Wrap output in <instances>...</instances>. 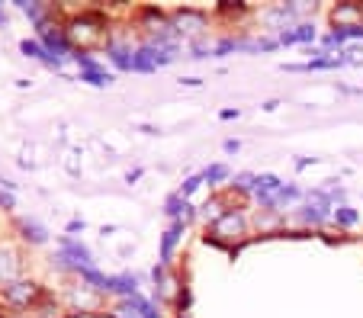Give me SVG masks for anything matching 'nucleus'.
Listing matches in <instances>:
<instances>
[{
  "mask_svg": "<svg viewBox=\"0 0 363 318\" xmlns=\"http://www.w3.org/2000/svg\"><path fill=\"white\" fill-rule=\"evenodd\" d=\"M65 35H68V42L74 45V52H81V49L87 52L90 45L103 42V35H106V23H103L96 13H81V16H74V20H68Z\"/></svg>",
  "mask_w": 363,
  "mask_h": 318,
  "instance_id": "f257e3e1",
  "label": "nucleus"
},
{
  "mask_svg": "<svg viewBox=\"0 0 363 318\" xmlns=\"http://www.w3.org/2000/svg\"><path fill=\"white\" fill-rule=\"evenodd\" d=\"M39 42L45 45L48 55L58 58V62L74 58V45H71L68 35H65V26H48V23H39Z\"/></svg>",
  "mask_w": 363,
  "mask_h": 318,
  "instance_id": "f03ea898",
  "label": "nucleus"
},
{
  "mask_svg": "<svg viewBox=\"0 0 363 318\" xmlns=\"http://www.w3.org/2000/svg\"><path fill=\"white\" fill-rule=\"evenodd\" d=\"M209 238L213 242H241L245 238V219L238 212H225L209 225Z\"/></svg>",
  "mask_w": 363,
  "mask_h": 318,
  "instance_id": "7ed1b4c3",
  "label": "nucleus"
},
{
  "mask_svg": "<svg viewBox=\"0 0 363 318\" xmlns=\"http://www.w3.org/2000/svg\"><path fill=\"white\" fill-rule=\"evenodd\" d=\"M39 296H42V286L33 283V280H13V283L4 286V299L10 305H20V309H29Z\"/></svg>",
  "mask_w": 363,
  "mask_h": 318,
  "instance_id": "20e7f679",
  "label": "nucleus"
},
{
  "mask_svg": "<svg viewBox=\"0 0 363 318\" xmlns=\"http://www.w3.org/2000/svg\"><path fill=\"white\" fill-rule=\"evenodd\" d=\"M331 23L337 29H354V26H363V4H337L331 10Z\"/></svg>",
  "mask_w": 363,
  "mask_h": 318,
  "instance_id": "39448f33",
  "label": "nucleus"
},
{
  "mask_svg": "<svg viewBox=\"0 0 363 318\" xmlns=\"http://www.w3.org/2000/svg\"><path fill=\"white\" fill-rule=\"evenodd\" d=\"M174 29L180 35H199L206 29V16L199 10H180V13H174Z\"/></svg>",
  "mask_w": 363,
  "mask_h": 318,
  "instance_id": "423d86ee",
  "label": "nucleus"
},
{
  "mask_svg": "<svg viewBox=\"0 0 363 318\" xmlns=\"http://www.w3.org/2000/svg\"><path fill=\"white\" fill-rule=\"evenodd\" d=\"M277 42L280 45H308V42H315V26L302 23V26L283 29V33H277Z\"/></svg>",
  "mask_w": 363,
  "mask_h": 318,
  "instance_id": "0eeeda50",
  "label": "nucleus"
},
{
  "mask_svg": "<svg viewBox=\"0 0 363 318\" xmlns=\"http://www.w3.org/2000/svg\"><path fill=\"white\" fill-rule=\"evenodd\" d=\"M20 49H23V55H26V58H35V62L48 64V68H55V71H62V64H65V62H58V58L48 55L45 45H42L39 39H23V42H20Z\"/></svg>",
  "mask_w": 363,
  "mask_h": 318,
  "instance_id": "6e6552de",
  "label": "nucleus"
},
{
  "mask_svg": "<svg viewBox=\"0 0 363 318\" xmlns=\"http://www.w3.org/2000/svg\"><path fill=\"white\" fill-rule=\"evenodd\" d=\"M184 229H186V222H171V229L161 235V263H171L174 257V248H177V242L184 238Z\"/></svg>",
  "mask_w": 363,
  "mask_h": 318,
  "instance_id": "1a4fd4ad",
  "label": "nucleus"
},
{
  "mask_svg": "<svg viewBox=\"0 0 363 318\" xmlns=\"http://www.w3.org/2000/svg\"><path fill=\"white\" fill-rule=\"evenodd\" d=\"M77 81L90 84V87H110L113 74H110V71H103V68H90V71H81V74H77Z\"/></svg>",
  "mask_w": 363,
  "mask_h": 318,
  "instance_id": "9d476101",
  "label": "nucleus"
},
{
  "mask_svg": "<svg viewBox=\"0 0 363 318\" xmlns=\"http://www.w3.org/2000/svg\"><path fill=\"white\" fill-rule=\"evenodd\" d=\"M16 273H20V263H16V254H10V251H0V280H7V283H13Z\"/></svg>",
  "mask_w": 363,
  "mask_h": 318,
  "instance_id": "9b49d317",
  "label": "nucleus"
},
{
  "mask_svg": "<svg viewBox=\"0 0 363 318\" xmlns=\"http://www.w3.org/2000/svg\"><path fill=\"white\" fill-rule=\"evenodd\" d=\"M106 55H110V62L116 64V68H123V71H132V52L129 49H123V45H106Z\"/></svg>",
  "mask_w": 363,
  "mask_h": 318,
  "instance_id": "f8f14e48",
  "label": "nucleus"
},
{
  "mask_svg": "<svg viewBox=\"0 0 363 318\" xmlns=\"http://www.w3.org/2000/svg\"><path fill=\"white\" fill-rule=\"evenodd\" d=\"M20 229H23V238H26L29 244H45L48 242V232L42 229L39 222H23Z\"/></svg>",
  "mask_w": 363,
  "mask_h": 318,
  "instance_id": "ddd939ff",
  "label": "nucleus"
},
{
  "mask_svg": "<svg viewBox=\"0 0 363 318\" xmlns=\"http://www.w3.org/2000/svg\"><path fill=\"white\" fill-rule=\"evenodd\" d=\"M132 71H138V74H151V71H155V62H151V55H148L145 45L132 52Z\"/></svg>",
  "mask_w": 363,
  "mask_h": 318,
  "instance_id": "4468645a",
  "label": "nucleus"
},
{
  "mask_svg": "<svg viewBox=\"0 0 363 318\" xmlns=\"http://www.w3.org/2000/svg\"><path fill=\"white\" fill-rule=\"evenodd\" d=\"M299 196H302V190L296 187V183H283V187L277 190V196H274V212H277L280 206H286V203L299 200Z\"/></svg>",
  "mask_w": 363,
  "mask_h": 318,
  "instance_id": "2eb2a0df",
  "label": "nucleus"
},
{
  "mask_svg": "<svg viewBox=\"0 0 363 318\" xmlns=\"http://www.w3.org/2000/svg\"><path fill=\"white\" fill-rule=\"evenodd\" d=\"M331 219H335L341 229H347V225H357V219H360V215H357V209H350L347 203H341V206L331 212Z\"/></svg>",
  "mask_w": 363,
  "mask_h": 318,
  "instance_id": "dca6fc26",
  "label": "nucleus"
},
{
  "mask_svg": "<svg viewBox=\"0 0 363 318\" xmlns=\"http://www.w3.org/2000/svg\"><path fill=\"white\" fill-rule=\"evenodd\" d=\"M222 180H228V167L225 164H213L203 171V183H209V187H219Z\"/></svg>",
  "mask_w": 363,
  "mask_h": 318,
  "instance_id": "f3484780",
  "label": "nucleus"
},
{
  "mask_svg": "<svg viewBox=\"0 0 363 318\" xmlns=\"http://www.w3.org/2000/svg\"><path fill=\"white\" fill-rule=\"evenodd\" d=\"M135 309H138V315H142V318H161L158 305L151 302V299H145L142 293H138V296H135Z\"/></svg>",
  "mask_w": 363,
  "mask_h": 318,
  "instance_id": "a211bd4d",
  "label": "nucleus"
},
{
  "mask_svg": "<svg viewBox=\"0 0 363 318\" xmlns=\"http://www.w3.org/2000/svg\"><path fill=\"white\" fill-rule=\"evenodd\" d=\"M16 7H20L29 20H35V26H39V23H45V7H39V4H26V0H20Z\"/></svg>",
  "mask_w": 363,
  "mask_h": 318,
  "instance_id": "6ab92c4d",
  "label": "nucleus"
},
{
  "mask_svg": "<svg viewBox=\"0 0 363 318\" xmlns=\"http://www.w3.org/2000/svg\"><path fill=\"white\" fill-rule=\"evenodd\" d=\"M199 187H203V174H193V177H186V180H184V187H180L177 193L184 196V200H190V196L196 193Z\"/></svg>",
  "mask_w": 363,
  "mask_h": 318,
  "instance_id": "aec40b11",
  "label": "nucleus"
},
{
  "mask_svg": "<svg viewBox=\"0 0 363 318\" xmlns=\"http://www.w3.org/2000/svg\"><path fill=\"white\" fill-rule=\"evenodd\" d=\"M222 215H225V212H222V200H209V203L203 206V219L216 222V219H222Z\"/></svg>",
  "mask_w": 363,
  "mask_h": 318,
  "instance_id": "412c9836",
  "label": "nucleus"
},
{
  "mask_svg": "<svg viewBox=\"0 0 363 318\" xmlns=\"http://www.w3.org/2000/svg\"><path fill=\"white\" fill-rule=\"evenodd\" d=\"M0 209H16V200H13V193H10V190H0Z\"/></svg>",
  "mask_w": 363,
  "mask_h": 318,
  "instance_id": "4be33fe9",
  "label": "nucleus"
},
{
  "mask_svg": "<svg viewBox=\"0 0 363 318\" xmlns=\"http://www.w3.org/2000/svg\"><path fill=\"white\" fill-rule=\"evenodd\" d=\"M222 148H225V154H238V152H241V142H238V139H228Z\"/></svg>",
  "mask_w": 363,
  "mask_h": 318,
  "instance_id": "5701e85b",
  "label": "nucleus"
},
{
  "mask_svg": "<svg viewBox=\"0 0 363 318\" xmlns=\"http://www.w3.org/2000/svg\"><path fill=\"white\" fill-rule=\"evenodd\" d=\"M68 232H84V219H71L68 222Z\"/></svg>",
  "mask_w": 363,
  "mask_h": 318,
  "instance_id": "b1692460",
  "label": "nucleus"
},
{
  "mask_svg": "<svg viewBox=\"0 0 363 318\" xmlns=\"http://www.w3.org/2000/svg\"><path fill=\"white\" fill-rule=\"evenodd\" d=\"M347 39H363V26H354V29H347Z\"/></svg>",
  "mask_w": 363,
  "mask_h": 318,
  "instance_id": "393cba45",
  "label": "nucleus"
},
{
  "mask_svg": "<svg viewBox=\"0 0 363 318\" xmlns=\"http://www.w3.org/2000/svg\"><path fill=\"white\" fill-rule=\"evenodd\" d=\"M241 110H222V119H238Z\"/></svg>",
  "mask_w": 363,
  "mask_h": 318,
  "instance_id": "a878e982",
  "label": "nucleus"
},
{
  "mask_svg": "<svg viewBox=\"0 0 363 318\" xmlns=\"http://www.w3.org/2000/svg\"><path fill=\"white\" fill-rule=\"evenodd\" d=\"M138 177H142V171H129L125 174V183H132V180H138Z\"/></svg>",
  "mask_w": 363,
  "mask_h": 318,
  "instance_id": "bb28decb",
  "label": "nucleus"
},
{
  "mask_svg": "<svg viewBox=\"0 0 363 318\" xmlns=\"http://www.w3.org/2000/svg\"><path fill=\"white\" fill-rule=\"evenodd\" d=\"M7 26V13H4V7H0V29Z\"/></svg>",
  "mask_w": 363,
  "mask_h": 318,
  "instance_id": "cd10ccee",
  "label": "nucleus"
}]
</instances>
